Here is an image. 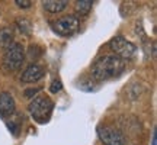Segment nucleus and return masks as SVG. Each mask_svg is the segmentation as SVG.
Listing matches in <instances>:
<instances>
[{"label":"nucleus","mask_w":157,"mask_h":145,"mask_svg":"<svg viewBox=\"0 0 157 145\" xmlns=\"http://www.w3.org/2000/svg\"><path fill=\"white\" fill-rule=\"evenodd\" d=\"M125 68V61L119 57L109 54L103 55L99 60H96L95 64L92 65V77L96 81H105L109 78L118 77Z\"/></svg>","instance_id":"obj_1"},{"label":"nucleus","mask_w":157,"mask_h":145,"mask_svg":"<svg viewBox=\"0 0 157 145\" xmlns=\"http://www.w3.org/2000/svg\"><path fill=\"white\" fill-rule=\"evenodd\" d=\"M28 109L35 122L45 123L50 121L52 109H54V102L51 100L48 96H36L34 100L29 103Z\"/></svg>","instance_id":"obj_2"},{"label":"nucleus","mask_w":157,"mask_h":145,"mask_svg":"<svg viewBox=\"0 0 157 145\" xmlns=\"http://www.w3.org/2000/svg\"><path fill=\"white\" fill-rule=\"evenodd\" d=\"M23 60H25V50H23L22 44L13 42L5 51L3 65H5V68L7 71H16L23 64Z\"/></svg>","instance_id":"obj_3"},{"label":"nucleus","mask_w":157,"mask_h":145,"mask_svg":"<svg viewBox=\"0 0 157 145\" xmlns=\"http://www.w3.org/2000/svg\"><path fill=\"white\" fill-rule=\"evenodd\" d=\"M109 46L111 50L113 51V55L119 57L121 60H128L135 54V46L132 42H129L128 39H125L124 36H115V38L111 39L109 42Z\"/></svg>","instance_id":"obj_4"},{"label":"nucleus","mask_w":157,"mask_h":145,"mask_svg":"<svg viewBox=\"0 0 157 145\" xmlns=\"http://www.w3.org/2000/svg\"><path fill=\"white\" fill-rule=\"evenodd\" d=\"M98 136L105 145H125L127 139L121 131L109 125H102L98 128Z\"/></svg>","instance_id":"obj_5"},{"label":"nucleus","mask_w":157,"mask_h":145,"mask_svg":"<svg viewBox=\"0 0 157 145\" xmlns=\"http://www.w3.org/2000/svg\"><path fill=\"white\" fill-rule=\"evenodd\" d=\"M52 28L60 36H70L77 31L78 19L74 15H68V16H64L52 23Z\"/></svg>","instance_id":"obj_6"},{"label":"nucleus","mask_w":157,"mask_h":145,"mask_svg":"<svg viewBox=\"0 0 157 145\" xmlns=\"http://www.w3.org/2000/svg\"><path fill=\"white\" fill-rule=\"evenodd\" d=\"M44 76H45L44 67H41L39 64H31V65L22 72L21 80H22L23 83H36V81L41 80Z\"/></svg>","instance_id":"obj_7"},{"label":"nucleus","mask_w":157,"mask_h":145,"mask_svg":"<svg viewBox=\"0 0 157 145\" xmlns=\"http://www.w3.org/2000/svg\"><path fill=\"white\" fill-rule=\"evenodd\" d=\"M15 99L12 97V95L9 93H0V115L3 117H7L13 115V112H15Z\"/></svg>","instance_id":"obj_8"},{"label":"nucleus","mask_w":157,"mask_h":145,"mask_svg":"<svg viewBox=\"0 0 157 145\" xmlns=\"http://www.w3.org/2000/svg\"><path fill=\"white\" fill-rule=\"evenodd\" d=\"M67 0H44L42 6L47 12L50 13H60L67 7Z\"/></svg>","instance_id":"obj_9"},{"label":"nucleus","mask_w":157,"mask_h":145,"mask_svg":"<svg viewBox=\"0 0 157 145\" xmlns=\"http://www.w3.org/2000/svg\"><path fill=\"white\" fill-rule=\"evenodd\" d=\"M13 44V34L9 28H2L0 29V48H9Z\"/></svg>","instance_id":"obj_10"},{"label":"nucleus","mask_w":157,"mask_h":145,"mask_svg":"<svg viewBox=\"0 0 157 145\" xmlns=\"http://www.w3.org/2000/svg\"><path fill=\"white\" fill-rule=\"evenodd\" d=\"M92 0H78L76 2V10L78 13H82V15H87L89 10L92 9Z\"/></svg>","instance_id":"obj_11"},{"label":"nucleus","mask_w":157,"mask_h":145,"mask_svg":"<svg viewBox=\"0 0 157 145\" xmlns=\"http://www.w3.org/2000/svg\"><path fill=\"white\" fill-rule=\"evenodd\" d=\"M16 25H17V28H19V31L23 32V34H29L31 32V23L26 19H19L16 22Z\"/></svg>","instance_id":"obj_12"},{"label":"nucleus","mask_w":157,"mask_h":145,"mask_svg":"<svg viewBox=\"0 0 157 145\" xmlns=\"http://www.w3.org/2000/svg\"><path fill=\"white\" fill-rule=\"evenodd\" d=\"M63 89V84L60 80H54L52 83H51V87H50V91L51 93H57V91H60Z\"/></svg>","instance_id":"obj_13"},{"label":"nucleus","mask_w":157,"mask_h":145,"mask_svg":"<svg viewBox=\"0 0 157 145\" xmlns=\"http://www.w3.org/2000/svg\"><path fill=\"white\" fill-rule=\"evenodd\" d=\"M15 3H16L19 7H22V9H28V7H31V5H32L31 0H15Z\"/></svg>","instance_id":"obj_14"},{"label":"nucleus","mask_w":157,"mask_h":145,"mask_svg":"<svg viewBox=\"0 0 157 145\" xmlns=\"http://www.w3.org/2000/svg\"><path fill=\"white\" fill-rule=\"evenodd\" d=\"M41 91V89L39 87H35V89H28L25 90V97H34V96H36Z\"/></svg>","instance_id":"obj_15"},{"label":"nucleus","mask_w":157,"mask_h":145,"mask_svg":"<svg viewBox=\"0 0 157 145\" xmlns=\"http://www.w3.org/2000/svg\"><path fill=\"white\" fill-rule=\"evenodd\" d=\"M151 145H157V132H156V131L153 132V141H151Z\"/></svg>","instance_id":"obj_16"}]
</instances>
